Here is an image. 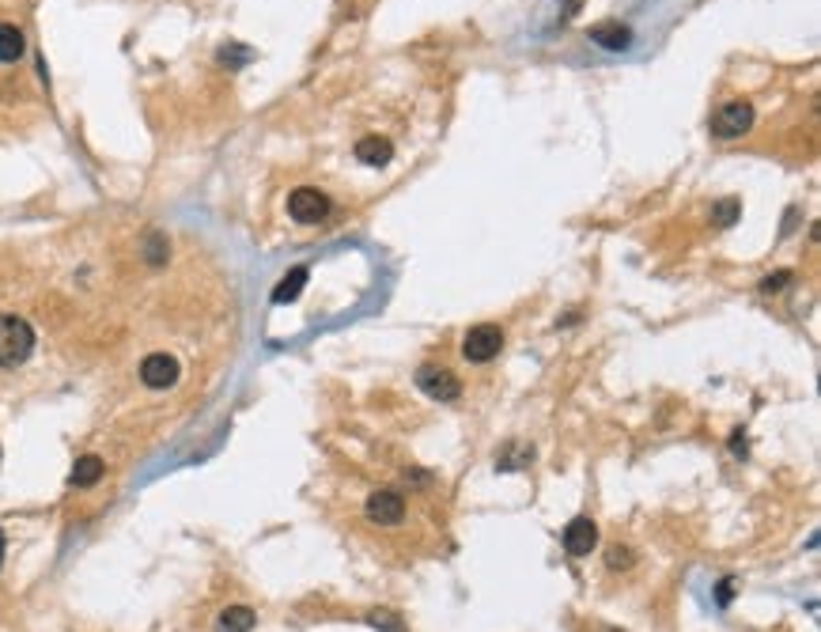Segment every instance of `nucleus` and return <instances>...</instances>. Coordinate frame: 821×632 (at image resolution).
<instances>
[{"mask_svg": "<svg viewBox=\"0 0 821 632\" xmlns=\"http://www.w3.org/2000/svg\"><path fill=\"white\" fill-rule=\"evenodd\" d=\"M591 42L606 46V50H624L633 42V30L624 23H599V27H591Z\"/></svg>", "mask_w": 821, "mask_h": 632, "instance_id": "obj_10", "label": "nucleus"}, {"mask_svg": "<svg viewBox=\"0 0 821 632\" xmlns=\"http://www.w3.org/2000/svg\"><path fill=\"white\" fill-rule=\"evenodd\" d=\"M500 349H504V329L492 326V322H481V326H473L470 334L462 337V356L473 360V363L496 360V356H500Z\"/></svg>", "mask_w": 821, "mask_h": 632, "instance_id": "obj_2", "label": "nucleus"}, {"mask_svg": "<svg viewBox=\"0 0 821 632\" xmlns=\"http://www.w3.org/2000/svg\"><path fill=\"white\" fill-rule=\"evenodd\" d=\"M69 481L72 488H91L95 481H103V458L99 454H84V458H76V466L69 473Z\"/></svg>", "mask_w": 821, "mask_h": 632, "instance_id": "obj_13", "label": "nucleus"}, {"mask_svg": "<svg viewBox=\"0 0 821 632\" xmlns=\"http://www.w3.org/2000/svg\"><path fill=\"white\" fill-rule=\"evenodd\" d=\"M30 353H35L30 322L15 319V314H0V368H20Z\"/></svg>", "mask_w": 821, "mask_h": 632, "instance_id": "obj_1", "label": "nucleus"}, {"mask_svg": "<svg viewBox=\"0 0 821 632\" xmlns=\"http://www.w3.org/2000/svg\"><path fill=\"white\" fill-rule=\"evenodd\" d=\"M0 561H4V530H0Z\"/></svg>", "mask_w": 821, "mask_h": 632, "instance_id": "obj_21", "label": "nucleus"}, {"mask_svg": "<svg viewBox=\"0 0 821 632\" xmlns=\"http://www.w3.org/2000/svg\"><path fill=\"white\" fill-rule=\"evenodd\" d=\"M372 625H375V628H386V632H401V625H398L394 613H375Z\"/></svg>", "mask_w": 821, "mask_h": 632, "instance_id": "obj_18", "label": "nucleus"}, {"mask_svg": "<svg viewBox=\"0 0 821 632\" xmlns=\"http://www.w3.org/2000/svg\"><path fill=\"white\" fill-rule=\"evenodd\" d=\"M179 360H174L171 353H152V356H144L140 363V378H144V387H152V390H167L179 383Z\"/></svg>", "mask_w": 821, "mask_h": 632, "instance_id": "obj_6", "label": "nucleus"}, {"mask_svg": "<svg viewBox=\"0 0 821 632\" xmlns=\"http://www.w3.org/2000/svg\"><path fill=\"white\" fill-rule=\"evenodd\" d=\"M144 258H148L152 265H163L167 262V239L159 231H148L144 235Z\"/></svg>", "mask_w": 821, "mask_h": 632, "instance_id": "obj_15", "label": "nucleus"}, {"mask_svg": "<svg viewBox=\"0 0 821 632\" xmlns=\"http://www.w3.org/2000/svg\"><path fill=\"white\" fill-rule=\"evenodd\" d=\"M750 125H753V106L750 103H723L712 114V133L719 140L742 137V133H750Z\"/></svg>", "mask_w": 821, "mask_h": 632, "instance_id": "obj_5", "label": "nucleus"}, {"mask_svg": "<svg viewBox=\"0 0 821 632\" xmlns=\"http://www.w3.org/2000/svg\"><path fill=\"white\" fill-rule=\"evenodd\" d=\"M609 632H617V628H609Z\"/></svg>", "mask_w": 821, "mask_h": 632, "instance_id": "obj_22", "label": "nucleus"}, {"mask_svg": "<svg viewBox=\"0 0 821 632\" xmlns=\"http://www.w3.org/2000/svg\"><path fill=\"white\" fill-rule=\"evenodd\" d=\"M416 387L436 402H458V394H462L458 375L447 371V368H436V363H424V368L416 371Z\"/></svg>", "mask_w": 821, "mask_h": 632, "instance_id": "obj_4", "label": "nucleus"}, {"mask_svg": "<svg viewBox=\"0 0 821 632\" xmlns=\"http://www.w3.org/2000/svg\"><path fill=\"white\" fill-rule=\"evenodd\" d=\"M288 216H292L296 224H318V220L330 216V197L314 186H299L288 194Z\"/></svg>", "mask_w": 821, "mask_h": 632, "instance_id": "obj_3", "label": "nucleus"}, {"mask_svg": "<svg viewBox=\"0 0 821 632\" xmlns=\"http://www.w3.org/2000/svg\"><path fill=\"white\" fill-rule=\"evenodd\" d=\"M606 561H609V568H629V564H633V553L621 549V545H614V549L606 553Z\"/></svg>", "mask_w": 821, "mask_h": 632, "instance_id": "obj_17", "label": "nucleus"}, {"mask_svg": "<svg viewBox=\"0 0 821 632\" xmlns=\"http://www.w3.org/2000/svg\"><path fill=\"white\" fill-rule=\"evenodd\" d=\"M594 545H599V527H594V519L579 515L565 527V549L572 553V557H587Z\"/></svg>", "mask_w": 821, "mask_h": 632, "instance_id": "obj_8", "label": "nucleus"}, {"mask_svg": "<svg viewBox=\"0 0 821 632\" xmlns=\"http://www.w3.org/2000/svg\"><path fill=\"white\" fill-rule=\"evenodd\" d=\"M27 54V38L15 23H0V65H12Z\"/></svg>", "mask_w": 821, "mask_h": 632, "instance_id": "obj_11", "label": "nucleus"}, {"mask_svg": "<svg viewBox=\"0 0 821 632\" xmlns=\"http://www.w3.org/2000/svg\"><path fill=\"white\" fill-rule=\"evenodd\" d=\"M356 160L367 167H386L394 160V145L386 137H360L356 140Z\"/></svg>", "mask_w": 821, "mask_h": 632, "instance_id": "obj_9", "label": "nucleus"}, {"mask_svg": "<svg viewBox=\"0 0 821 632\" xmlns=\"http://www.w3.org/2000/svg\"><path fill=\"white\" fill-rule=\"evenodd\" d=\"M738 212H742V204H738L734 197L719 201V204H716V220H719V228H731L734 220H738Z\"/></svg>", "mask_w": 821, "mask_h": 632, "instance_id": "obj_16", "label": "nucleus"}, {"mask_svg": "<svg viewBox=\"0 0 821 632\" xmlns=\"http://www.w3.org/2000/svg\"><path fill=\"white\" fill-rule=\"evenodd\" d=\"M307 280H311V273L303 270V265H296V270L284 273L281 284L272 288V304H292V299H299V292L307 288Z\"/></svg>", "mask_w": 821, "mask_h": 632, "instance_id": "obj_12", "label": "nucleus"}, {"mask_svg": "<svg viewBox=\"0 0 821 632\" xmlns=\"http://www.w3.org/2000/svg\"><path fill=\"white\" fill-rule=\"evenodd\" d=\"M719 603H731V579L719 583Z\"/></svg>", "mask_w": 821, "mask_h": 632, "instance_id": "obj_20", "label": "nucleus"}, {"mask_svg": "<svg viewBox=\"0 0 821 632\" xmlns=\"http://www.w3.org/2000/svg\"><path fill=\"white\" fill-rule=\"evenodd\" d=\"M792 280V273H776V277H765L761 280V292H780V284Z\"/></svg>", "mask_w": 821, "mask_h": 632, "instance_id": "obj_19", "label": "nucleus"}, {"mask_svg": "<svg viewBox=\"0 0 821 632\" xmlns=\"http://www.w3.org/2000/svg\"><path fill=\"white\" fill-rule=\"evenodd\" d=\"M367 519H372L375 527H401L406 523V500L390 488H382V493H372L367 496Z\"/></svg>", "mask_w": 821, "mask_h": 632, "instance_id": "obj_7", "label": "nucleus"}, {"mask_svg": "<svg viewBox=\"0 0 821 632\" xmlns=\"http://www.w3.org/2000/svg\"><path fill=\"white\" fill-rule=\"evenodd\" d=\"M257 621V613L250 606H228L216 618V632H250Z\"/></svg>", "mask_w": 821, "mask_h": 632, "instance_id": "obj_14", "label": "nucleus"}]
</instances>
